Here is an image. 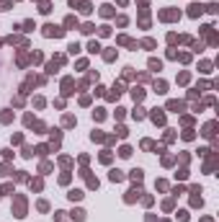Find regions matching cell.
<instances>
[{
  "label": "cell",
  "mask_w": 219,
  "mask_h": 222,
  "mask_svg": "<svg viewBox=\"0 0 219 222\" xmlns=\"http://www.w3.org/2000/svg\"><path fill=\"white\" fill-rule=\"evenodd\" d=\"M44 29H46V36H62V29H57V26H44Z\"/></svg>",
  "instance_id": "1"
},
{
  "label": "cell",
  "mask_w": 219,
  "mask_h": 222,
  "mask_svg": "<svg viewBox=\"0 0 219 222\" xmlns=\"http://www.w3.org/2000/svg\"><path fill=\"white\" fill-rule=\"evenodd\" d=\"M111 181H121V171H114V173H111Z\"/></svg>",
  "instance_id": "2"
},
{
  "label": "cell",
  "mask_w": 219,
  "mask_h": 222,
  "mask_svg": "<svg viewBox=\"0 0 219 222\" xmlns=\"http://www.w3.org/2000/svg\"><path fill=\"white\" fill-rule=\"evenodd\" d=\"M201 13V5H191V16H199Z\"/></svg>",
  "instance_id": "3"
}]
</instances>
